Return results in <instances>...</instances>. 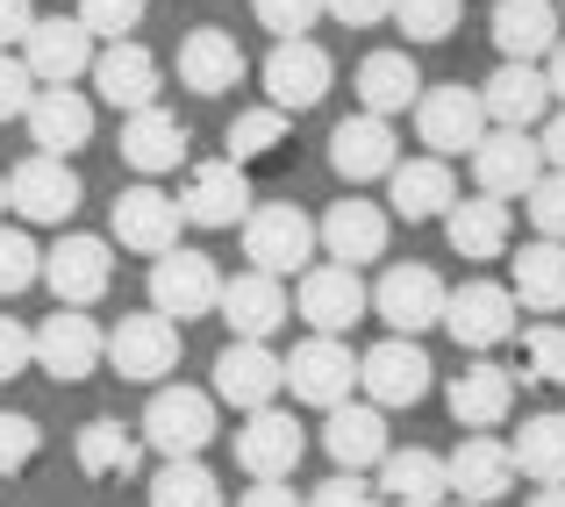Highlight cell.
Returning a JSON list of instances; mask_svg holds the SVG:
<instances>
[{
	"instance_id": "6da1fadb",
	"label": "cell",
	"mask_w": 565,
	"mask_h": 507,
	"mask_svg": "<svg viewBox=\"0 0 565 507\" xmlns=\"http://www.w3.org/2000/svg\"><path fill=\"white\" fill-rule=\"evenodd\" d=\"M236 229H244V258H250V272L301 279L308 265H316V222H308L294 201H250V215L236 222Z\"/></svg>"
},
{
	"instance_id": "7a4b0ae2",
	"label": "cell",
	"mask_w": 565,
	"mask_h": 507,
	"mask_svg": "<svg viewBox=\"0 0 565 507\" xmlns=\"http://www.w3.org/2000/svg\"><path fill=\"white\" fill-rule=\"evenodd\" d=\"M180 322H166L158 308H143V315H122L108 330V350H100V365H115V379L129 386H166V371H180Z\"/></svg>"
},
{
	"instance_id": "3957f363",
	"label": "cell",
	"mask_w": 565,
	"mask_h": 507,
	"mask_svg": "<svg viewBox=\"0 0 565 507\" xmlns=\"http://www.w3.org/2000/svg\"><path fill=\"white\" fill-rule=\"evenodd\" d=\"M137 436L158 457H201L215 443V393H201V386H158Z\"/></svg>"
},
{
	"instance_id": "277c9868",
	"label": "cell",
	"mask_w": 565,
	"mask_h": 507,
	"mask_svg": "<svg viewBox=\"0 0 565 507\" xmlns=\"http://www.w3.org/2000/svg\"><path fill=\"white\" fill-rule=\"evenodd\" d=\"M258 79H265V108H279V115H308V108H322V100H330V86H337V57L322 51L316 36H294V43H273V57L258 65Z\"/></svg>"
},
{
	"instance_id": "5b68a950",
	"label": "cell",
	"mask_w": 565,
	"mask_h": 507,
	"mask_svg": "<svg viewBox=\"0 0 565 507\" xmlns=\"http://www.w3.org/2000/svg\"><path fill=\"white\" fill-rule=\"evenodd\" d=\"M215 301H222V265L207 258V250H186V244H172L166 258H151V308L166 322H207L215 315Z\"/></svg>"
},
{
	"instance_id": "8992f818",
	"label": "cell",
	"mask_w": 565,
	"mask_h": 507,
	"mask_svg": "<svg viewBox=\"0 0 565 507\" xmlns=\"http://www.w3.org/2000/svg\"><path fill=\"white\" fill-rule=\"evenodd\" d=\"M487 108H480V86H423V94H415V137L429 143V158H444V165H451V158H472V143L487 137Z\"/></svg>"
},
{
	"instance_id": "52a82bcc",
	"label": "cell",
	"mask_w": 565,
	"mask_h": 507,
	"mask_svg": "<svg viewBox=\"0 0 565 507\" xmlns=\"http://www.w3.org/2000/svg\"><path fill=\"white\" fill-rule=\"evenodd\" d=\"M43 287H51L57 308H94V301H108V287H115V250H108V236H86V229L57 236V244L43 250Z\"/></svg>"
},
{
	"instance_id": "ba28073f",
	"label": "cell",
	"mask_w": 565,
	"mask_h": 507,
	"mask_svg": "<svg viewBox=\"0 0 565 507\" xmlns=\"http://www.w3.org/2000/svg\"><path fill=\"white\" fill-rule=\"evenodd\" d=\"M294 315L316 336H351L365 315H373V287H365L351 265H308L301 287H294Z\"/></svg>"
},
{
	"instance_id": "9c48e42d",
	"label": "cell",
	"mask_w": 565,
	"mask_h": 507,
	"mask_svg": "<svg viewBox=\"0 0 565 507\" xmlns=\"http://www.w3.org/2000/svg\"><path fill=\"white\" fill-rule=\"evenodd\" d=\"M94 51H100V43L79 29V14H36L14 57L29 65L36 86H79L86 72H94Z\"/></svg>"
},
{
	"instance_id": "30bf717a",
	"label": "cell",
	"mask_w": 565,
	"mask_h": 507,
	"mask_svg": "<svg viewBox=\"0 0 565 507\" xmlns=\"http://www.w3.org/2000/svg\"><path fill=\"white\" fill-rule=\"evenodd\" d=\"M279 371H287V393L301 400V408H322V414H330L337 400H351V386H359V357H351L344 336L294 343V357H279Z\"/></svg>"
},
{
	"instance_id": "8fae6325",
	"label": "cell",
	"mask_w": 565,
	"mask_h": 507,
	"mask_svg": "<svg viewBox=\"0 0 565 507\" xmlns=\"http://www.w3.org/2000/svg\"><path fill=\"white\" fill-rule=\"evenodd\" d=\"M29 336H36V371L57 379V386H86L100 371V350H108V330H100L86 308H57V315Z\"/></svg>"
},
{
	"instance_id": "7c38bea8",
	"label": "cell",
	"mask_w": 565,
	"mask_h": 507,
	"mask_svg": "<svg viewBox=\"0 0 565 507\" xmlns=\"http://www.w3.org/2000/svg\"><path fill=\"white\" fill-rule=\"evenodd\" d=\"M429 379H437V365H429V350L415 336H386V343H373V350L359 357V386H365V400H373L380 414L415 408V400L429 393Z\"/></svg>"
},
{
	"instance_id": "4fadbf2b",
	"label": "cell",
	"mask_w": 565,
	"mask_h": 507,
	"mask_svg": "<svg viewBox=\"0 0 565 507\" xmlns=\"http://www.w3.org/2000/svg\"><path fill=\"white\" fill-rule=\"evenodd\" d=\"M108 229H115V244L137 250V258H166V250L180 244L186 215H180V201H172L166 186H151V179H143V186H122V193H115Z\"/></svg>"
},
{
	"instance_id": "5bb4252c",
	"label": "cell",
	"mask_w": 565,
	"mask_h": 507,
	"mask_svg": "<svg viewBox=\"0 0 565 507\" xmlns=\"http://www.w3.org/2000/svg\"><path fill=\"white\" fill-rule=\"evenodd\" d=\"M79 201H86V186H79V172H72V158L29 151L22 165L8 172V207L22 222H57V229H65V222L79 215Z\"/></svg>"
},
{
	"instance_id": "9a60e30c",
	"label": "cell",
	"mask_w": 565,
	"mask_h": 507,
	"mask_svg": "<svg viewBox=\"0 0 565 507\" xmlns=\"http://www.w3.org/2000/svg\"><path fill=\"white\" fill-rule=\"evenodd\" d=\"M444 330L458 336V350H501L515 343V293L501 279H466L458 293H444Z\"/></svg>"
},
{
	"instance_id": "2e32d148",
	"label": "cell",
	"mask_w": 565,
	"mask_h": 507,
	"mask_svg": "<svg viewBox=\"0 0 565 507\" xmlns=\"http://www.w3.org/2000/svg\"><path fill=\"white\" fill-rule=\"evenodd\" d=\"M172 201H180V215L193 229H236L258 193H250V172L236 165V158H207V165L186 172V186L172 193Z\"/></svg>"
},
{
	"instance_id": "e0dca14e",
	"label": "cell",
	"mask_w": 565,
	"mask_h": 507,
	"mask_svg": "<svg viewBox=\"0 0 565 507\" xmlns=\"http://www.w3.org/2000/svg\"><path fill=\"white\" fill-rule=\"evenodd\" d=\"M287 393V371H279V350L273 343H222L215 350V400H230L236 414H258V408H279Z\"/></svg>"
},
{
	"instance_id": "ac0fdd59",
	"label": "cell",
	"mask_w": 565,
	"mask_h": 507,
	"mask_svg": "<svg viewBox=\"0 0 565 507\" xmlns=\"http://www.w3.org/2000/svg\"><path fill=\"white\" fill-rule=\"evenodd\" d=\"M444 293H451V287H444L429 265H386L380 287H373V315L394 336H423V330L444 322Z\"/></svg>"
},
{
	"instance_id": "d6986e66",
	"label": "cell",
	"mask_w": 565,
	"mask_h": 507,
	"mask_svg": "<svg viewBox=\"0 0 565 507\" xmlns=\"http://www.w3.org/2000/svg\"><path fill=\"white\" fill-rule=\"evenodd\" d=\"M386 229H394V215H386L380 201H359V193H344V201H330V215L316 222V244L330 265H373L386 258Z\"/></svg>"
},
{
	"instance_id": "ffe728a7",
	"label": "cell",
	"mask_w": 565,
	"mask_h": 507,
	"mask_svg": "<svg viewBox=\"0 0 565 507\" xmlns=\"http://www.w3.org/2000/svg\"><path fill=\"white\" fill-rule=\"evenodd\" d=\"M301 457H308V429L294 422L287 408L244 414V429H236V465H244L250 479H294Z\"/></svg>"
},
{
	"instance_id": "44dd1931",
	"label": "cell",
	"mask_w": 565,
	"mask_h": 507,
	"mask_svg": "<svg viewBox=\"0 0 565 507\" xmlns=\"http://www.w3.org/2000/svg\"><path fill=\"white\" fill-rule=\"evenodd\" d=\"M86 79H94V94L108 100V108L137 115V108H158L166 65H158L137 36H122V43H100V51H94V72H86Z\"/></svg>"
},
{
	"instance_id": "7402d4cb",
	"label": "cell",
	"mask_w": 565,
	"mask_h": 507,
	"mask_svg": "<svg viewBox=\"0 0 565 507\" xmlns=\"http://www.w3.org/2000/svg\"><path fill=\"white\" fill-rule=\"evenodd\" d=\"M472 179H480V193H494V201H523L544 179L537 137H530V129H487V137L472 143Z\"/></svg>"
},
{
	"instance_id": "603a6c76",
	"label": "cell",
	"mask_w": 565,
	"mask_h": 507,
	"mask_svg": "<svg viewBox=\"0 0 565 507\" xmlns=\"http://www.w3.org/2000/svg\"><path fill=\"white\" fill-rule=\"evenodd\" d=\"M287 315H294V308H287V287H279L273 272H236V279H222L215 322H222L236 343H273Z\"/></svg>"
},
{
	"instance_id": "cb8c5ba5",
	"label": "cell",
	"mask_w": 565,
	"mask_h": 507,
	"mask_svg": "<svg viewBox=\"0 0 565 507\" xmlns=\"http://www.w3.org/2000/svg\"><path fill=\"white\" fill-rule=\"evenodd\" d=\"M401 165V143H394V122H380V115H344V122L330 129V172L344 179L351 193L373 186Z\"/></svg>"
},
{
	"instance_id": "d4e9b609",
	"label": "cell",
	"mask_w": 565,
	"mask_h": 507,
	"mask_svg": "<svg viewBox=\"0 0 565 507\" xmlns=\"http://www.w3.org/2000/svg\"><path fill=\"white\" fill-rule=\"evenodd\" d=\"M244 43L230 36V29H215V22H201V29H186L180 36V86L186 94H201V100H222V94H236L244 86Z\"/></svg>"
},
{
	"instance_id": "484cf974",
	"label": "cell",
	"mask_w": 565,
	"mask_h": 507,
	"mask_svg": "<svg viewBox=\"0 0 565 507\" xmlns=\"http://www.w3.org/2000/svg\"><path fill=\"white\" fill-rule=\"evenodd\" d=\"M29 143H36L43 158H72L94 143V100L79 94V86H36V100H29Z\"/></svg>"
},
{
	"instance_id": "4316f807",
	"label": "cell",
	"mask_w": 565,
	"mask_h": 507,
	"mask_svg": "<svg viewBox=\"0 0 565 507\" xmlns=\"http://www.w3.org/2000/svg\"><path fill=\"white\" fill-rule=\"evenodd\" d=\"M444 400H451V422L472 429V436H487V429H501L515 414V371L509 365H466L451 386H444Z\"/></svg>"
},
{
	"instance_id": "83f0119b",
	"label": "cell",
	"mask_w": 565,
	"mask_h": 507,
	"mask_svg": "<svg viewBox=\"0 0 565 507\" xmlns=\"http://www.w3.org/2000/svg\"><path fill=\"white\" fill-rule=\"evenodd\" d=\"M186 122L172 108H137L122 115V165L137 179H158V172H180L186 165Z\"/></svg>"
},
{
	"instance_id": "f1b7e54d",
	"label": "cell",
	"mask_w": 565,
	"mask_h": 507,
	"mask_svg": "<svg viewBox=\"0 0 565 507\" xmlns=\"http://www.w3.org/2000/svg\"><path fill=\"white\" fill-rule=\"evenodd\" d=\"M380 500L386 507H444L451 500V472H444V457L437 451H423V443H408V451H386L380 457Z\"/></svg>"
},
{
	"instance_id": "f546056e",
	"label": "cell",
	"mask_w": 565,
	"mask_h": 507,
	"mask_svg": "<svg viewBox=\"0 0 565 507\" xmlns=\"http://www.w3.org/2000/svg\"><path fill=\"white\" fill-rule=\"evenodd\" d=\"M444 472H451V500H472V507H494L515 486V457L501 436H466L444 457Z\"/></svg>"
},
{
	"instance_id": "4dcf8cb0",
	"label": "cell",
	"mask_w": 565,
	"mask_h": 507,
	"mask_svg": "<svg viewBox=\"0 0 565 507\" xmlns=\"http://www.w3.org/2000/svg\"><path fill=\"white\" fill-rule=\"evenodd\" d=\"M444 236H451L458 258L487 265V258H509L515 215H509V201H494V193H472V201H451V207H444Z\"/></svg>"
},
{
	"instance_id": "1f68e13d",
	"label": "cell",
	"mask_w": 565,
	"mask_h": 507,
	"mask_svg": "<svg viewBox=\"0 0 565 507\" xmlns=\"http://www.w3.org/2000/svg\"><path fill=\"white\" fill-rule=\"evenodd\" d=\"M351 94H359V115H380V122L408 115L415 94H423L415 51H373V57H359V79H351Z\"/></svg>"
},
{
	"instance_id": "d6a6232c",
	"label": "cell",
	"mask_w": 565,
	"mask_h": 507,
	"mask_svg": "<svg viewBox=\"0 0 565 507\" xmlns=\"http://www.w3.org/2000/svg\"><path fill=\"white\" fill-rule=\"evenodd\" d=\"M480 108L494 129H537L544 115H552V86H544V65H509L501 57V72L480 86Z\"/></svg>"
},
{
	"instance_id": "836d02e7",
	"label": "cell",
	"mask_w": 565,
	"mask_h": 507,
	"mask_svg": "<svg viewBox=\"0 0 565 507\" xmlns=\"http://www.w3.org/2000/svg\"><path fill=\"white\" fill-rule=\"evenodd\" d=\"M322 451H330L337 472H373L394 443H386V414L365 400V408H351V400H337L330 422H322Z\"/></svg>"
},
{
	"instance_id": "e575fe53",
	"label": "cell",
	"mask_w": 565,
	"mask_h": 507,
	"mask_svg": "<svg viewBox=\"0 0 565 507\" xmlns=\"http://www.w3.org/2000/svg\"><path fill=\"white\" fill-rule=\"evenodd\" d=\"M386 201H394L401 222H444V207L458 201V179L444 158H401L386 172Z\"/></svg>"
},
{
	"instance_id": "d590c367",
	"label": "cell",
	"mask_w": 565,
	"mask_h": 507,
	"mask_svg": "<svg viewBox=\"0 0 565 507\" xmlns=\"http://www.w3.org/2000/svg\"><path fill=\"white\" fill-rule=\"evenodd\" d=\"M494 43L509 65H544L558 43V0H494Z\"/></svg>"
},
{
	"instance_id": "8d00e7d4",
	"label": "cell",
	"mask_w": 565,
	"mask_h": 507,
	"mask_svg": "<svg viewBox=\"0 0 565 507\" xmlns=\"http://www.w3.org/2000/svg\"><path fill=\"white\" fill-rule=\"evenodd\" d=\"M72 457H79L86 479H137L143 472V436L115 414H94V422L72 436Z\"/></svg>"
},
{
	"instance_id": "74e56055",
	"label": "cell",
	"mask_w": 565,
	"mask_h": 507,
	"mask_svg": "<svg viewBox=\"0 0 565 507\" xmlns=\"http://www.w3.org/2000/svg\"><path fill=\"white\" fill-rule=\"evenodd\" d=\"M509 293L530 315H565V244L552 236L523 244V258H509Z\"/></svg>"
},
{
	"instance_id": "f35d334b",
	"label": "cell",
	"mask_w": 565,
	"mask_h": 507,
	"mask_svg": "<svg viewBox=\"0 0 565 507\" xmlns=\"http://www.w3.org/2000/svg\"><path fill=\"white\" fill-rule=\"evenodd\" d=\"M509 457H515V479L565 486V414H558V408L530 414V422L509 436Z\"/></svg>"
},
{
	"instance_id": "ab89813d",
	"label": "cell",
	"mask_w": 565,
	"mask_h": 507,
	"mask_svg": "<svg viewBox=\"0 0 565 507\" xmlns=\"http://www.w3.org/2000/svg\"><path fill=\"white\" fill-rule=\"evenodd\" d=\"M151 507H230V500H222V479L201 457H166L151 472Z\"/></svg>"
},
{
	"instance_id": "60d3db41",
	"label": "cell",
	"mask_w": 565,
	"mask_h": 507,
	"mask_svg": "<svg viewBox=\"0 0 565 507\" xmlns=\"http://www.w3.org/2000/svg\"><path fill=\"white\" fill-rule=\"evenodd\" d=\"M458 14H466V0H394V14L386 22L401 29V51H423V43H444L458 29Z\"/></svg>"
},
{
	"instance_id": "b9f144b4",
	"label": "cell",
	"mask_w": 565,
	"mask_h": 507,
	"mask_svg": "<svg viewBox=\"0 0 565 507\" xmlns=\"http://www.w3.org/2000/svg\"><path fill=\"white\" fill-rule=\"evenodd\" d=\"M222 143H230L222 158H236V165H258V158H273L279 143H287V115H279V108H244V115L230 122V137H222Z\"/></svg>"
},
{
	"instance_id": "7bdbcfd3",
	"label": "cell",
	"mask_w": 565,
	"mask_h": 507,
	"mask_svg": "<svg viewBox=\"0 0 565 507\" xmlns=\"http://www.w3.org/2000/svg\"><path fill=\"white\" fill-rule=\"evenodd\" d=\"M43 279V250L29 229H8L0 222V301H14V293H29Z\"/></svg>"
},
{
	"instance_id": "ee69618b",
	"label": "cell",
	"mask_w": 565,
	"mask_h": 507,
	"mask_svg": "<svg viewBox=\"0 0 565 507\" xmlns=\"http://www.w3.org/2000/svg\"><path fill=\"white\" fill-rule=\"evenodd\" d=\"M79 29L94 43H122V36H137L143 29V14H151V0H79Z\"/></svg>"
},
{
	"instance_id": "f6af8a7d",
	"label": "cell",
	"mask_w": 565,
	"mask_h": 507,
	"mask_svg": "<svg viewBox=\"0 0 565 507\" xmlns=\"http://www.w3.org/2000/svg\"><path fill=\"white\" fill-rule=\"evenodd\" d=\"M523 379L530 386H565V322L523 330Z\"/></svg>"
},
{
	"instance_id": "bcb514c9",
	"label": "cell",
	"mask_w": 565,
	"mask_h": 507,
	"mask_svg": "<svg viewBox=\"0 0 565 507\" xmlns=\"http://www.w3.org/2000/svg\"><path fill=\"white\" fill-rule=\"evenodd\" d=\"M43 457V422L22 408H0V479H14V472H29Z\"/></svg>"
},
{
	"instance_id": "7dc6e473",
	"label": "cell",
	"mask_w": 565,
	"mask_h": 507,
	"mask_svg": "<svg viewBox=\"0 0 565 507\" xmlns=\"http://www.w3.org/2000/svg\"><path fill=\"white\" fill-rule=\"evenodd\" d=\"M258 8V29H273V43H294L322 22V0H250Z\"/></svg>"
},
{
	"instance_id": "c3c4849f",
	"label": "cell",
	"mask_w": 565,
	"mask_h": 507,
	"mask_svg": "<svg viewBox=\"0 0 565 507\" xmlns=\"http://www.w3.org/2000/svg\"><path fill=\"white\" fill-rule=\"evenodd\" d=\"M530 222H537V236H552V244H565V172H544L537 186L523 193Z\"/></svg>"
},
{
	"instance_id": "681fc988",
	"label": "cell",
	"mask_w": 565,
	"mask_h": 507,
	"mask_svg": "<svg viewBox=\"0 0 565 507\" xmlns=\"http://www.w3.org/2000/svg\"><path fill=\"white\" fill-rule=\"evenodd\" d=\"M308 507H386V500H380V486L365 479V472H330V479L308 494Z\"/></svg>"
},
{
	"instance_id": "f907efd6",
	"label": "cell",
	"mask_w": 565,
	"mask_h": 507,
	"mask_svg": "<svg viewBox=\"0 0 565 507\" xmlns=\"http://www.w3.org/2000/svg\"><path fill=\"white\" fill-rule=\"evenodd\" d=\"M29 100H36V79H29V65L14 51H0V122H22Z\"/></svg>"
},
{
	"instance_id": "816d5d0a",
	"label": "cell",
	"mask_w": 565,
	"mask_h": 507,
	"mask_svg": "<svg viewBox=\"0 0 565 507\" xmlns=\"http://www.w3.org/2000/svg\"><path fill=\"white\" fill-rule=\"evenodd\" d=\"M22 371H36V336H29L14 315H0V386L22 379Z\"/></svg>"
},
{
	"instance_id": "f5cc1de1",
	"label": "cell",
	"mask_w": 565,
	"mask_h": 507,
	"mask_svg": "<svg viewBox=\"0 0 565 507\" xmlns=\"http://www.w3.org/2000/svg\"><path fill=\"white\" fill-rule=\"evenodd\" d=\"M322 14H337L344 29H373L394 14V0H322Z\"/></svg>"
},
{
	"instance_id": "db71d44e",
	"label": "cell",
	"mask_w": 565,
	"mask_h": 507,
	"mask_svg": "<svg viewBox=\"0 0 565 507\" xmlns=\"http://www.w3.org/2000/svg\"><path fill=\"white\" fill-rule=\"evenodd\" d=\"M29 22H36V0H0V51H22Z\"/></svg>"
},
{
	"instance_id": "11a10c76",
	"label": "cell",
	"mask_w": 565,
	"mask_h": 507,
	"mask_svg": "<svg viewBox=\"0 0 565 507\" xmlns=\"http://www.w3.org/2000/svg\"><path fill=\"white\" fill-rule=\"evenodd\" d=\"M236 507H308V500L294 494L287 479H258V486H244V494H236Z\"/></svg>"
},
{
	"instance_id": "9f6ffc18",
	"label": "cell",
	"mask_w": 565,
	"mask_h": 507,
	"mask_svg": "<svg viewBox=\"0 0 565 507\" xmlns=\"http://www.w3.org/2000/svg\"><path fill=\"white\" fill-rule=\"evenodd\" d=\"M537 151H544V165H552V172H565V108H552V115H544V129H537Z\"/></svg>"
},
{
	"instance_id": "6f0895ef",
	"label": "cell",
	"mask_w": 565,
	"mask_h": 507,
	"mask_svg": "<svg viewBox=\"0 0 565 507\" xmlns=\"http://www.w3.org/2000/svg\"><path fill=\"white\" fill-rule=\"evenodd\" d=\"M544 86H552V108H565V36L552 43V57H544Z\"/></svg>"
},
{
	"instance_id": "680465c9",
	"label": "cell",
	"mask_w": 565,
	"mask_h": 507,
	"mask_svg": "<svg viewBox=\"0 0 565 507\" xmlns=\"http://www.w3.org/2000/svg\"><path fill=\"white\" fill-rule=\"evenodd\" d=\"M530 507H565V486H537V494H530Z\"/></svg>"
},
{
	"instance_id": "91938a15",
	"label": "cell",
	"mask_w": 565,
	"mask_h": 507,
	"mask_svg": "<svg viewBox=\"0 0 565 507\" xmlns=\"http://www.w3.org/2000/svg\"><path fill=\"white\" fill-rule=\"evenodd\" d=\"M0 215H8V179H0Z\"/></svg>"
},
{
	"instance_id": "94428289",
	"label": "cell",
	"mask_w": 565,
	"mask_h": 507,
	"mask_svg": "<svg viewBox=\"0 0 565 507\" xmlns=\"http://www.w3.org/2000/svg\"><path fill=\"white\" fill-rule=\"evenodd\" d=\"M444 507H472V500H444Z\"/></svg>"
},
{
	"instance_id": "6125c7cd",
	"label": "cell",
	"mask_w": 565,
	"mask_h": 507,
	"mask_svg": "<svg viewBox=\"0 0 565 507\" xmlns=\"http://www.w3.org/2000/svg\"><path fill=\"white\" fill-rule=\"evenodd\" d=\"M558 22H565V0H558Z\"/></svg>"
}]
</instances>
